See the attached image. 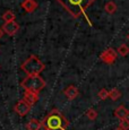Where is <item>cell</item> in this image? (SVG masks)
I'll use <instances>...</instances> for the list:
<instances>
[{"label":"cell","instance_id":"6da1fadb","mask_svg":"<svg viewBox=\"0 0 129 130\" xmlns=\"http://www.w3.org/2000/svg\"><path fill=\"white\" fill-rule=\"evenodd\" d=\"M75 18L85 14V10L95 0H57Z\"/></svg>","mask_w":129,"mask_h":130},{"label":"cell","instance_id":"7a4b0ae2","mask_svg":"<svg viewBox=\"0 0 129 130\" xmlns=\"http://www.w3.org/2000/svg\"><path fill=\"white\" fill-rule=\"evenodd\" d=\"M44 124L45 127L53 130H66L69 126V121L58 110H52L43 121V126Z\"/></svg>","mask_w":129,"mask_h":130},{"label":"cell","instance_id":"3957f363","mask_svg":"<svg viewBox=\"0 0 129 130\" xmlns=\"http://www.w3.org/2000/svg\"><path fill=\"white\" fill-rule=\"evenodd\" d=\"M21 68L23 71H25L27 76H35V75L41 74L44 70L45 66L36 56H31L22 64Z\"/></svg>","mask_w":129,"mask_h":130},{"label":"cell","instance_id":"277c9868","mask_svg":"<svg viewBox=\"0 0 129 130\" xmlns=\"http://www.w3.org/2000/svg\"><path fill=\"white\" fill-rule=\"evenodd\" d=\"M22 87L25 89H31V91L40 92L45 87V82L40 75L35 76H27L23 82H22Z\"/></svg>","mask_w":129,"mask_h":130},{"label":"cell","instance_id":"5b68a950","mask_svg":"<svg viewBox=\"0 0 129 130\" xmlns=\"http://www.w3.org/2000/svg\"><path fill=\"white\" fill-rule=\"evenodd\" d=\"M117 53H118V52H116L112 47H109V49H106L104 52H102V54H101L100 58L104 63L112 64L117 59Z\"/></svg>","mask_w":129,"mask_h":130},{"label":"cell","instance_id":"8992f818","mask_svg":"<svg viewBox=\"0 0 129 130\" xmlns=\"http://www.w3.org/2000/svg\"><path fill=\"white\" fill-rule=\"evenodd\" d=\"M15 111L21 117H25L26 114L31 111V105L27 103L25 100H21V101H18L17 104L15 105Z\"/></svg>","mask_w":129,"mask_h":130},{"label":"cell","instance_id":"52a82bcc","mask_svg":"<svg viewBox=\"0 0 129 130\" xmlns=\"http://www.w3.org/2000/svg\"><path fill=\"white\" fill-rule=\"evenodd\" d=\"M2 29L4 32L9 36H14L15 34L18 32L19 29V25L16 23L15 21L13 22H6L4 25H2Z\"/></svg>","mask_w":129,"mask_h":130},{"label":"cell","instance_id":"ba28073f","mask_svg":"<svg viewBox=\"0 0 129 130\" xmlns=\"http://www.w3.org/2000/svg\"><path fill=\"white\" fill-rule=\"evenodd\" d=\"M24 100L29 104V105H34L36 102L39 101V92L31 91V89H25L24 93Z\"/></svg>","mask_w":129,"mask_h":130},{"label":"cell","instance_id":"9c48e42d","mask_svg":"<svg viewBox=\"0 0 129 130\" xmlns=\"http://www.w3.org/2000/svg\"><path fill=\"white\" fill-rule=\"evenodd\" d=\"M21 6L25 11L33 12L36 8H38V2H36L35 0H24V1L21 4Z\"/></svg>","mask_w":129,"mask_h":130},{"label":"cell","instance_id":"30bf717a","mask_svg":"<svg viewBox=\"0 0 129 130\" xmlns=\"http://www.w3.org/2000/svg\"><path fill=\"white\" fill-rule=\"evenodd\" d=\"M115 117L116 118H118V119H120V120L127 119L129 117V110L127 109V107H125L123 105L118 106L115 110Z\"/></svg>","mask_w":129,"mask_h":130},{"label":"cell","instance_id":"8fae6325","mask_svg":"<svg viewBox=\"0 0 129 130\" xmlns=\"http://www.w3.org/2000/svg\"><path fill=\"white\" fill-rule=\"evenodd\" d=\"M43 126V121H39L36 119H31L26 124L27 130H40Z\"/></svg>","mask_w":129,"mask_h":130},{"label":"cell","instance_id":"7c38bea8","mask_svg":"<svg viewBox=\"0 0 129 130\" xmlns=\"http://www.w3.org/2000/svg\"><path fill=\"white\" fill-rule=\"evenodd\" d=\"M78 93H79V92H78L77 87H75V86H69V87H67V88L63 91V94L66 95L69 100L76 99V97H77V95H78Z\"/></svg>","mask_w":129,"mask_h":130},{"label":"cell","instance_id":"4fadbf2b","mask_svg":"<svg viewBox=\"0 0 129 130\" xmlns=\"http://www.w3.org/2000/svg\"><path fill=\"white\" fill-rule=\"evenodd\" d=\"M104 9H105V11L108 12V14H115L117 11V5L113 1H109V2H106V5L104 6Z\"/></svg>","mask_w":129,"mask_h":130},{"label":"cell","instance_id":"5bb4252c","mask_svg":"<svg viewBox=\"0 0 129 130\" xmlns=\"http://www.w3.org/2000/svg\"><path fill=\"white\" fill-rule=\"evenodd\" d=\"M15 18H16V16H15V14L11 10H7L2 15V19L5 21V23H6V22H13V21H15Z\"/></svg>","mask_w":129,"mask_h":130},{"label":"cell","instance_id":"9a60e30c","mask_svg":"<svg viewBox=\"0 0 129 130\" xmlns=\"http://www.w3.org/2000/svg\"><path fill=\"white\" fill-rule=\"evenodd\" d=\"M117 52H118L121 57H126L127 54H129V46L127 44H121V45L118 47V51Z\"/></svg>","mask_w":129,"mask_h":130},{"label":"cell","instance_id":"2e32d148","mask_svg":"<svg viewBox=\"0 0 129 130\" xmlns=\"http://www.w3.org/2000/svg\"><path fill=\"white\" fill-rule=\"evenodd\" d=\"M120 96H121L120 91H119V89H117V88H113V89H111V91L109 92V97H110L112 101H117V100H118Z\"/></svg>","mask_w":129,"mask_h":130},{"label":"cell","instance_id":"e0dca14e","mask_svg":"<svg viewBox=\"0 0 129 130\" xmlns=\"http://www.w3.org/2000/svg\"><path fill=\"white\" fill-rule=\"evenodd\" d=\"M86 116L88 117V119L93 121V120H95L98 118V112H96L94 109H88L87 112H86Z\"/></svg>","mask_w":129,"mask_h":130},{"label":"cell","instance_id":"ac0fdd59","mask_svg":"<svg viewBox=\"0 0 129 130\" xmlns=\"http://www.w3.org/2000/svg\"><path fill=\"white\" fill-rule=\"evenodd\" d=\"M119 127H121L123 130H129V120L127 119H122L120 120V123H119Z\"/></svg>","mask_w":129,"mask_h":130},{"label":"cell","instance_id":"d6986e66","mask_svg":"<svg viewBox=\"0 0 129 130\" xmlns=\"http://www.w3.org/2000/svg\"><path fill=\"white\" fill-rule=\"evenodd\" d=\"M99 97H100L101 100H106L109 97V91H106L105 88H102L99 92Z\"/></svg>","mask_w":129,"mask_h":130},{"label":"cell","instance_id":"ffe728a7","mask_svg":"<svg viewBox=\"0 0 129 130\" xmlns=\"http://www.w3.org/2000/svg\"><path fill=\"white\" fill-rule=\"evenodd\" d=\"M2 35H4V29H2V27H0V39L2 37Z\"/></svg>","mask_w":129,"mask_h":130},{"label":"cell","instance_id":"44dd1931","mask_svg":"<svg viewBox=\"0 0 129 130\" xmlns=\"http://www.w3.org/2000/svg\"><path fill=\"white\" fill-rule=\"evenodd\" d=\"M43 130H53V129H50V128H48V127H43Z\"/></svg>","mask_w":129,"mask_h":130},{"label":"cell","instance_id":"7402d4cb","mask_svg":"<svg viewBox=\"0 0 129 130\" xmlns=\"http://www.w3.org/2000/svg\"><path fill=\"white\" fill-rule=\"evenodd\" d=\"M115 130H123L122 128H121V127H118V128H116Z\"/></svg>","mask_w":129,"mask_h":130},{"label":"cell","instance_id":"603a6c76","mask_svg":"<svg viewBox=\"0 0 129 130\" xmlns=\"http://www.w3.org/2000/svg\"><path fill=\"white\" fill-rule=\"evenodd\" d=\"M127 39H128V40H129V33H128V34H127Z\"/></svg>","mask_w":129,"mask_h":130}]
</instances>
